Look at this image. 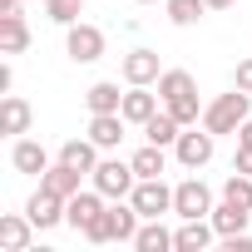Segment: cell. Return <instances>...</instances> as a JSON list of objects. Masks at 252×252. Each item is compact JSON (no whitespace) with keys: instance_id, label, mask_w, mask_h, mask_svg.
I'll return each instance as SVG.
<instances>
[{"instance_id":"6da1fadb","label":"cell","mask_w":252,"mask_h":252,"mask_svg":"<svg viewBox=\"0 0 252 252\" xmlns=\"http://www.w3.org/2000/svg\"><path fill=\"white\" fill-rule=\"evenodd\" d=\"M242 119H252V94L232 84V94H218V99L203 109V129H208V134H237Z\"/></svg>"},{"instance_id":"7a4b0ae2","label":"cell","mask_w":252,"mask_h":252,"mask_svg":"<svg viewBox=\"0 0 252 252\" xmlns=\"http://www.w3.org/2000/svg\"><path fill=\"white\" fill-rule=\"evenodd\" d=\"M89 183L114 203V198H129V193H134L139 173H134V163H124V158H99V168L89 173Z\"/></svg>"},{"instance_id":"3957f363","label":"cell","mask_w":252,"mask_h":252,"mask_svg":"<svg viewBox=\"0 0 252 252\" xmlns=\"http://www.w3.org/2000/svg\"><path fill=\"white\" fill-rule=\"evenodd\" d=\"M213 154H218V134H208V129H198V124H193V129H183L178 134V144H173V158L183 163V168H208L213 163Z\"/></svg>"},{"instance_id":"277c9868","label":"cell","mask_w":252,"mask_h":252,"mask_svg":"<svg viewBox=\"0 0 252 252\" xmlns=\"http://www.w3.org/2000/svg\"><path fill=\"white\" fill-rule=\"evenodd\" d=\"M64 55H69L74 64H94V60H104V30H99V25H84V20L64 25Z\"/></svg>"},{"instance_id":"5b68a950","label":"cell","mask_w":252,"mask_h":252,"mask_svg":"<svg viewBox=\"0 0 252 252\" xmlns=\"http://www.w3.org/2000/svg\"><path fill=\"white\" fill-rule=\"evenodd\" d=\"M129 203L139 208V218H163V213H173V188L163 178H139Z\"/></svg>"},{"instance_id":"8992f818","label":"cell","mask_w":252,"mask_h":252,"mask_svg":"<svg viewBox=\"0 0 252 252\" xmlns=\"http://www.w3.org/2000/svg\"><path fill=\"white\" fill-rule=\"evenodd\" d=\"M173 213H178V218H208V213H213V188H208L203 178H183V183L173 188Z\"/></svg>"},{"instance_id":"52a82bcc","label":"cell","mask_w":252,"mask_h":252,"mask_svg":"<svg viewBox=\"0 0 252 252\" xmlns=\"http://www.w3.org/2000/svg\"><path fill=\"white\" fill-rule=\"evenodd\" d=\"M119 74H124V84H158V74H163V64H158V55L154 50H129L119 60Z\"/></svg>"},{"instance_id":"ba28073f","label":"cell","mask_w":252,"mask_h":252,"mask_svg":"<svg viewBox=\"0 0 252 252\" xmlns=\"http://www.w3.org/2000/svg\"><path fill=\"white\" fill-rule=\"evenodd\" d=\"M99 213H104V193H99V188H79V193L64 203V222H69L74 232H84Z\"/></svg>"},{"instance_id":"9c48e42d","label":"cell","mask_w":252,"mask_h":252,"mask_svg":"<svg viewBox=\"0 0 252 252\" xmlns=\"http://www.w3.org/2000/svg\"><path fill=\"white\" fill-rule=\"evenodd\" d=\"M25 218L45 232V227H55V222H64V198L60 193H50V188H40V193H30V203H25Z\"/></svg>"},{"instance_id":"30bf717a","label":"cell","mask_w":252,"mask_h":252,"mask_svg":"<svg viewBox=\"0 0 252 252\" xmlns=\"http://www.w3.org/2000/svg\"><path fill=\"white\" fill-rule=\"evenodd\" d=\"M213 237H218L213 218H183V227L173 232V252H203Z\"/></svg>"},{"instance_id":"8fae6325","label":"cell","mask_w":252,"mask_h":252,"mask_svg":"<svg viewBox=\"0 0 252 252\" xmlns=\"http://www.w3.org/2000/svg\"><path fill=\"white\" fill-rule=\"evenodd\" d=\"M158 99H163V94H149V84H129V94H124V109H119V114L144 129V124L158 114Z\"/></svg>"},{"instance_id":"7c38bea8","label":"cell","mask_w":252,"mask_h":252,"mask_svg":"<svg viewBox=\"0 0 252 252\" xmlns=\"http://www.w3.org/2000/svg\"><path fill=\"white\" fill-rule=\"evenodd\" d=\"M40 227L25 213H5V218H0V247H5V252H30V237Z\"/></svg>"},{"instance_id":"4fadbf2b","label":"cell","mask_w":252,"mask_h":252,"mask_svg":"<svg viewBox=\"0 0 252 252\" xmlns=\"http://www.w3.org/2000/svg\"><path fill=\"white\" fill-rule=\"evenodd\" d=\"M30 119H35V109H30L20 94H5V99H0V134H10V139L30 134Z\"/></svg>"},{"instance_id":"5bb4252c","label":"cell","mask_w":252,"mask_h":252,"mask_svg":"<svg viewBox=\"0 0 252 252\" xmlns=\"http://www.w3.org/2000/svg\"><path fill=\"white\" fill-rule=\"evenodd\" d=\"M84 178H89V173H79V168H69V163H60V158H55V163L40 173V188H50V193H60V198L69 203V198L79 193V183H84Z\"/></svg>"},{"instance_id":"9a60e30c","label":"cell","mask_w":252,"mask_h":252,"mask_svg":"<svg viewBox=\"0 0 252 252\" xmlns=\"http://www.w3.org/2000/svg\"><path fill=\"white\" fill-rule=\"evenodd\" d=\"M10 163H15V173H45L50 168V154H45V144L40 139H15V149H10Z\"/></svg>"},{"instance_id":"2e32d148","label":"cell","mask_w":252,"mask_h":252,"mask_svg":"<svg viewBox=\"0 0 252 252\" xmlns=\"http://www.w3.org/2000/svg\"><path fill=\"white\" fill-rule=\"evenodd\" d=\"M99 144L94 139H69V144H60V163H69V168H79V173H94L99 168Z\"/></svg>"},{"instance_id":"e0dca14e","label":"cell","mask_w":252,"mask_h":252,"mask_svg":"<svg viewBox=\"0 0 252 252\" xmlns=\"http://www.w3.org/2000/svg\"><path fill=\"white\" fill-rule=\"evenodd\" d=\"M124 114H89V139L99 144V149H119L124 144Z\"/></svg>"},{"instance_id":"ac0fdd59","label":"cell","mask_w":252,"mask_h":252,"mask_svg":"<svg viewBox=\"0 0 252 252\" xmlns=\"http://www.w3.org/2000/svg\"><path fill=\"white\" fill-rule=\"evenodd\" d=\"M25 50H30L25 15H0V55H25Z\"/></svg>"},{"instance_id":"d6986e66","label":"cell","mask_w":252,"mask_h":252,"mask_svg":"<svg viewBox=\"0 0 252 252\" xmlns=\"http://www.w3.org/2000/svg\"><path fill=\"white\" fill-rule=\"evenodd\" d=\"M84 104H89V114H119L124 109V94H119L114 79H99V84L84 89Z\"/></svg>"},{"instance_id":"ffe728a7","label":"cell","mask_w":252,"mask_h":252,"mask_svg":"<svg viewBox=\"0 0 252 252\" xmlns=\"http://www.w3.org/2000/svg\"><path fill=\"white\" fill-rule=\"evenodd\" d=\"M208 218H213V227H218V237H232V232H247V218H252V213L222 198V203H218V208H213Z\"/></svg>"},{"instance_id":"44dd1931","label":"cell","mask_w":252,"mask_h":252,"mask_svg":"<svg viewBox=\"0 0 252 252\" xmlns=\"http://www.w3.org/2000/svg\"><path fill=\"white\" fill-rule=\"evenodd\" d=\"M129 163H134L139 178H163V173H168V154H163V144H144Z\"/></svg>"},{"instance_id":"7402d4cb","label":"cell","mask_w":252,"mask_h":252,"mask_svg":"<svg viewBox=\"0 0 252 252\" xmlns=\"http://www.w3.org/2000/svg\"><path fill=\"white\" fill-rule=\"evenodd\" d=\"M134 247H139V252H168V247H173V232H168L158 218H144V222H139Z\"/></svg>"},{"instance_id":"603a6c76","label":"cell","mask_w":252,"mask_h":252,"mask_svg":"<svg viewBox=\"0 0 252 252\" xmlns=\"http://www.w3.org/2000/svg\"><path fill=\"white\" fill-rule=\"evenodd\" d=\"M144 134H149V144H163V149H173V144H178V134H183V124H178L168 109H158V114L144 124Z\"/></svg>"},{"instance_id":"cb8c5ba5","label":"cell","mask_w":252,"mask_h":252,"mask_svg":"<svg viewBox=\"0 0 252 252\" xmlns=\"http://www.w3.org/2000/svg\"><path fill=\"white\" fill-rule=\"evenodd\" d=\"M163 10H168V20H173V25H183V30H188V25H198V20L208 15V0H163Z\"/></svg>"},{"instance_id":"d4e9b609","label":"cell","mask_w":252,"mask_h":252,"mask_svg":"<svg viewBox=\"0 0 252 252\" xmlns=\"http://www.w3.org/2000/svg\"><path fill=\"white\" fill-rule=\"evenodd\" d=\"M158 94L163 99H183V94H198V84H193L188 69H163L158 74Z\"/></svg>"},{"instance_id":"484cf974","label":"cell","mask_w":252,"mask_h":252,"mask_svg":"<svg viewBox=\"0 0 252 252\" xmlns=\"http://www.w3.org/2000/svg\"><path fill=\"white\" fill-rule=\"evenodd\" d=\"M222 198H227V203H237V208H247V213H252V178H247V173H237V168H232V178H227V183H222Z\"/></svg>"},{"instance_id":"4316f807","label":"cell","mask_w":252,"mask_h":252,"mask_svg":"<svg viewBox=\"0 0 252 252\" xmlns=\"http://www.w3.org/2000/svg\"><path fill=\"white\" fill-rule=\"evenodd\" d=\"M163 109H168V114L183 124V129H193V124L203 119V114H198V94H183V99H163Z\"/></svg>"},{"instance_id":"83f0119b","label":"cell","mask_w":252,"mask_h":252,"mask_svg":"<svg viewBox=\"0 0 252 252\" xmlns=\"http://www.w3.org/2000/svg\"><path fill=\"white\" fill-rule=\"evenodd\" d=\"M84 237H89L94 247H99V242H114V213L104 208V213H99V218H94V222L84 227Z\"/></svg>"},{"instance_id":"f1b7e54d","label":"cell","mask_w":252,"mask_h":252,"mask_svg":"<svg viewBox=\"0 0 252 252\" xmlns=\"http://www.w3.org/2000/svg\"><path fill=\"white\" fill-rule=\"evenodd\" d=\"M79 5H84V0H50L45 10H50L55 25H74V20H79Z\"/></svg>"},{"instance_id":"f546056e","label":"cell","mask_w":252,"mask_h":252,"mask_svg":"<svg viewBox=\"0 0 252 252\" xmlns=\"http://www.w3.org/2000/svg\"><path fill=\"white\" fill-rule=\"evenodd\" d=\"M222 252H252V232H232V237H222Z\"/></svg>"},{"instance_id":"4dcf8cb0","label":"cell","mask_w":252,"mask_h":252,"mask_svg":"<svg viewBox=\"0 0 252 252\" xmlns=\"http://www.w3.org/2000/svg\"><path fill=\"white\" fill-rule=\"evenodd\" d=\"M232 84L252 94V60H237V74H232Z\"/></svg>"},{"instance_id":"1f68e13d","label":"cell","mask_w":252,"mask_h":252,"mask_svg":"<svg viewBox=\"0 0 252 252\" xmlns=\"http://www.w3.org/2000/svg\"><path fill=\"white\" fill-rule=\"evenodd\" d=\"M232 168H237V173H247V178H252V149H237V158H232Z\"/></svg>"},{"instance_id":"d6a6232c","label":"cell","mask_w":252,"mask_h":252,"mask_svg":"<svg viewBox=\"0 0 252 252\" xmlns=\"http://www.w3.org/2000/svg\"><path fill=\"white\" fill-rule=\"evenodd\" d=\"M237 149H252V119L237 124Z\"/></svg>"},{"instance_id":"836d02e7","label":"cell","mask_w":252,"mask_h":252,"mask_svg":"<svg viewBox=\"0 0 252 252\" xmlns=\"http://www.w3.org/2000/svg\"><path fill=\"white\" fill-rule=\"evenodd\" d=\"M20 5L25 0H0V15H20Z\"/></svg>"},{"instance_id":"e575fe53","label":"cell","mask_w":252,"mask_h":252,"mask_svg":"<svg viewBox=\"0 0 252 252\" xmlns=\"http://www.w3.org/2000/svg\"><path fill=\"white\" fill-rule=\"evenodd\" d=\"M237 0H208V10H232Z\"/></svg>"},{"instance_id":"d590c367","label":"cell","mask_w":252,"mask_h":252,"mask_svg":"<svg viewBox=\"0 0 252 252\" xmlns=\"http://www.w3.org/2000/svg\"><path fill=\"white\" fill-rule=\"evenodd\" d=\"M139 5H158V0H139Z\"/></svg>"},{"instance_id":"8d00e7d4","label":"cell","mask_w":252,"mask_h":252,"mask_svg":"<svg viewBox=\"0 0 252 252\" xmlns=\"http://www.w3.org/2000/svg\"><path fill=\"white\" fill-rule=\"evenodd\" d=\"M45 5H50V0H45Z\"/></svg>"}]
</instances>
